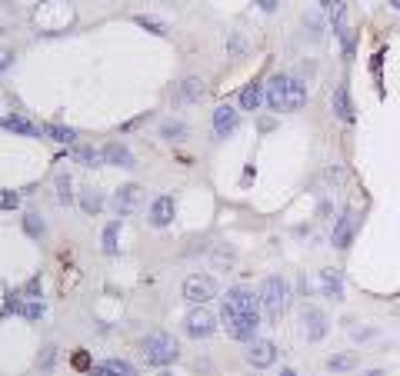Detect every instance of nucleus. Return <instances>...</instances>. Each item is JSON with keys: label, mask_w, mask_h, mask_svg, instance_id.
<instances>
[{"label": "nucleus", "mask_w": 400, "mask_h": 376, "mask_svg": "<svg viewBox=\"0 0 400 376\" xmlns=\"http://www.w3.org/2000/svg\"><path fill=\"white\" fill-rule=\"evenodd\" d=\"M30 21L41 34H64L74 27L77 21V10L70 0H41L34 10H30Z\"/></svg>", "instance_id": "obj_1"}, {"label": "nucleus", "mask_w": 400, "mask_h": 376, "mask_svg": "<svg viewBox=\"0 0 400 376\" xmlns=\"http://www.w3.org/2000/svg\"><path fill=\"white\" fill-rule=\"evenodd\" d=\"M267 104L274 110H300L307 104V87L297 77H290V73H277L267 84Z\"/></svg>", "instance_id": "obj_2"}, {"label": "nucleus", "mask_w": 400, "mask_h": 376, "mask_svg": "<svg viewBox=\"0 0 400 376\" xmlns=\"http://www.w3.org/2000/svg\"><path fill=\"white\" fill-rule=\"evenodd\" d=\"M257 296H260V310L267 313V320L277 323L290 307V283L284 280V277H267Z\"/></svg>", "instance_id": "obj_3"}, {"label": "nucleus", "mask_w": 400, "mask_h": 376, "mask_svg": "<svg viewBox=\"0 0 400 376\" xmlns=\"http://www.w3.org/2000/svg\"><path fill=\"white\" fill-rule=\"evenodd\" d=\"M140 353L147 360V366H167V363L177 360L180 346L167 330H154V333H147V340L140 343Z\"/></svg>", "instance_id": "obj_4"}, {"label": "nucleus", "mask_w": 400, "mask_h": 376, "mask_svg": "<svg viewBox=\"0 0 400 376\" xmlns=\"http://www.w3.org/2000/svg\"><path fill=\"white\" fill-rule=\"evenodd\" d=\"M221 320H223V330H227V336H234V340H257L254 333H257V327H260V316H244V313H234L223 307L221 310Z\"/></svg>", "instance_id": "obj_5"}, {"label": "nucleus", "mask_w": 400, "mask_h": 376, "mask_svg": "<svg viewBox=\"0 0 400 376\" xmlns=\"http://www.w3.org/2000/svg\"><path fill=\"white\" fill-rule=\"evenodd\" d=\"M184 296H187L190 303L203 307L207 300H214V296H217V283H214V277H207V273H194V277H187V280H184Z\"/></svg>", "instance_id": "obj_6"}, {"label": "nucleus", "mask_w": 400, "mask_h": 376, "mask_svg": "<svg viewBox=\"0 0 400 376\" xmlns=\"http://www.w3.org/2000/svg\"><path fill=\"white\" fill-rule=\"evenodd\" d=\"M223 307L234 310V313H244V316H260V296L250 293V290H244V287H234V290H227Z\"/></svg>", "instance_id": "obj_7"}, {"label": "nucleus", "mask_w": 400, "mask_h": 376, "mask_svg": "<svg viewBox=\"0 0 400 376\" xmlns=\"http://www.w3.org/2000/svg\"><path fill=\"white\" fill-rule=\"evenodd\" d=\"M184 327H187V333H190L194 340H203V336H210V333L217 330V316L207 310V307H197V310L187 313Z\"/></svg>", "instance_id": "obj_8"}, {"label": "nucleus", "mask_w": 400, "mask_h": 376, "mask_svg": "<svg viewBox=\"0 0 400 376\" xmlns=\"http://www.w3.org/2000/svg\"><path fill=\"white\" fill-rule=\"evenodd\" d=\"M274 360H277V346H274L270 340H250V346H247V363H250L254 370L274 366Z\"/></svg>", "instance_id": "obj_9"}, {"label": "nucleus", "mask_w": 400, "mask_h": 376, "mask_svg": "<svg viewBox=\"0 0 400 376\" xmlns=\"http://www.w3.org/2000/svg\"><path fill=\"white\" fill-rule=\"evenodd\" d=\"M140 200H144V190H140L137 183H127V187H120V190L113 193V210H117L120 217H131L133 210L140 207Z\"/></svg>", "instance_id": "obj_10"}, {"label": "nucleus", "mask_w": 400, "mask_h": 376, "mask_svg": "<svg viewBox=\"0 0 400 376\" xmlns=\"http://www.w3.org/2000/svg\"><path fill=\"white\" fill-rule=\"evenodd\" d=\"M237 124H241V110H234L230 104H223V107H217V110H214V130H217V137L234 133V130H237Z\"/></svg>", "instance_id": "obj_11"}, {"label": "nucleus", "mask_w": 400, "mask_h": 376, "mask_svg": "<svg viewBox=\"0 0 400 376\" xmlns=\"http://www.w3.org/2000/svg\"><path fill=\"white\" fill-rule=\"evenodd\" d=\"M304 333H307L311 343L324 340V336H327V316L320 310H313V307H307V310H304Z\"/></svg>", "instance_id": "obj_12"}, {"label": "nucleus", "mask_w": 400, "mask_h": 376, "mask_svg": "<svg viewBox=\"0 0 400 376\" xmlns=\"http://www.w3.org/2000/svg\"><path fill=\"white\" fill-rule=\"evenodd\" d=\"M174 210H177L174 197H157L154 203H151V223H154V226H167V223L174 220Z\"/></svg>", "instance_id": "obj_13"}, {"label": "nucleus", "mask_w": 400, "mask_h": 376, "mask_svg": "<svg viewBox=\"0 0 400 376\" xmlns=\"http://www.w3.org/2000/svg\"><path fill=\"white\" fill-rule=\"evenodd\" d=\"M333 246H337V250H347V246H351V240H354V217H351V213H344V217H340V220L333 223Z\"/></svg>", "instance_id": "obj_14"}, {"label": "nucleus", "mask_w": 400, "mask_h": 376, "mask_svg": "<svg viewBox=\"0 0 400 376\" xmlns=\"http://www.w3.org/2000/svg\"><path fill=\"white\" fill-rule=\"evenodd\" d=\"M87 376H137V370H133L127 360H107L97 370H87Z\"/></svg>", "instance_id": "obj_15"}, {"label": "nucleus", "mask_w": 400, "mask_h": 376, "mask_svg": "<svg viewBox=\"0 0 400 376\" xmlns=\"http://www.w3.org/2000/svg\"><path fill=\"white\" fill-rule=\"evenodd\" d=\"M320 290L331 300H344V280H340V273L337 270H320Z\"/></svg>", "instance_id": "obj_16"}, {"label": "nucleus", "mask_w": 400, "mask_h": 376, "mask_svg": "<svg viewBox=\"0 0 400 376\" xmlns=\"http://www.w3.org/2000/svg\"><path fill=\"white\" fill-rule=\"evenodd\" d=\"M104 163H113V167H133V154L124 147V143H107L104 147Z\"/></svg>", "instance_id": "obj_17"}, {"label": "nucleus", "mask_w": 400, "mask_h": 376, "mask_svg": "<svg viewBox=\"0 0 400 376\" xmlns=\"http://www.w3.org/2000/svg\"><path fill=\"white\" fill-rule=\"evenodd\" d=\"M333 113H337L340 120H354V104H351V90L344 87V84L333 90Z\"/></svg>", "instance_id": "obj_18"}, {"label": "nucleus", "mask_w": 400, "mask_h": 376, "mask_svg": "<svg viewBox=\"0 0 400 376\" xmlns=\"http://www.w3.org/2000/svg\"><path fill=\"white\" fill-rule=\"evenodd\" d=\"M264 90H260V84H247L244 90H241V110H260V104H264Z\"/></svg>", "instance_id": "obj_19"}, {"label": "nucleus", "mask_w": 400, "mask_h": 376, "mask_svg": "<svg viewBox=\"0 0 400 376\" xmlns=\"http://www.w3.org/2000/svg\"><path fill=\"white\" fill-rule=\"evenodd\" d=\"M3 127H7L10 133H23V137H37V133H41L37 124H30L27 117H17V113H14V117H7V120H3Z\"/></svg>", "instance_id": "obj_20"}, {"label": "nucleus", "mask_w": 400, "mask_h": 376, "mask_svg": "<svg viewBox=\"0 0 400 376\" xmlns=\"http://www.w3.org/2000/svg\"><path fill=\"white\" fill-rule=\"evenodd\" d=\"M203 93H207V90H203V80H200V77H187V80L180 84V97L190 100V104L203 100Z\"/></svg>", "instance_id": "obj_21"}, {"label": "nucleus", "mask_w": 400, "mask_h": 376, "mask_svg": "<svg viewBox=\"0 0 400 376\" xmlns=\"http://www.w3.org/2000/svg\"><path fill=\"white\" fill-rule=\"evenodd\" d=\"M17 3H10V0H0V34H10V27L17 23Z\"/></svg>", "instance_id": "obj_22"}, {"label": "nucleus", "mask_w": 400, "mask_h": 376, "mask_svg": "<svg viewBox=\"0 0 400 376\" xmlns=\"http://www.w3.org/2000/svg\"><path fill=\"white\" fill-rule=\"evenodd\" d=\"M7 310L21 313L23 320H41V316H44V307H41V303H21V300H10Z\"/></svg>", "instance_id": "obj_23"}, {"label": "nucleus", "mask_w": 400, "mask_h": 376, "mask_svg": "<svg viewBox=\"0 0 400 376\" xmlns=\"http://www.w3.org/2000/svg\"><path fill=\"white\" fill-rule=\"evenodd\" d=\"M74 160H80L84 167H100V163H104V150H93V147H74Z\"/></svg>", "instance_id": "obj_24"}, {"label": "nucleus", "mask_w": 400, "mask_h": 376, "mask_svg": "<svg viewBox=\"0 0 400 376\" xmlns=\"http://www.w3.org/2000/svg\"><path fill=\"white\" fill-rule=\"evenodd\" d=\"M44 133L50 140H57V143H74L77 140V130H70V127H57V124H47Z\"/></svg>", "instance_id": "obj_25"}, {"label": "nucleus", "mask_w": 400, "mask_h": 376, "mask_svg": "<svg viewBox=\"0 0 400 376\" xmlns=\"http://www.w3.org/2000/svg\"><path fill=\"white\" fill-rule=\"evenodd\" d=\"M354 366H357L354 353H337L327 360V370H333V373H344V370H354Z\"/></svg>", "instance_id": "obj_26"}, {"label": "nucleus", "mask_w": 400, "mask_h": 376, "mask_svg": "<svg viewBox=\"0 0 400 376\" xmlns=\"http://www.w3.org/2000/svg\"><path fill=\"white\" fill-rule=\"evenodd\" d=\"M160 137H167V140H184V137H187V124H180V120H167V124L160 127Z\"/></svg>", "instance_id": "obj_27"}, {"label": "nucleus", "mask_w": 400, "mask_h": 376, "mask_svg": "<svg viewBox=\"0 0 400 376\" xmlns=\"http://www.w3.org/2000/svg\"><path fill=\"white\" fill-rule=\"evenodd\" d=\"M117 230H120V223H107V230H104V253H117Z\"/></svg>", "instance_id": "obj_28"}, {"label": "nucleus", "mask_w": 400, "mask_h": 376, "mask_svg": "<svg viewBox=\"0 0 400 376\" xmlns=\"http://www.w3.org/2000/svg\"><path fill=\"white\" fill-rule=\"evenodd\" d=\"M80 207H84L87 213H97V210L104 207V200H100V193H93V190H87V193L80 197Z\"/></svg>", "instance_id": "obj_29"}, {"label": "nucleus", "mask_w": 400, "mask_h": 376, "mask_svg": "<svg viewBox=\"0 0 400 376\" xmlns=\"http://www.w3.org/2000/svg\"><path fill=\"white\" fill-rule=\"evenodd\" d=\"M23 226H27L30 237H41V233H44V220H41L37 213H27V217H23Z\"/></svg>", "instance_id": "obj_30"}, {"label": "nucleus", "mask_w": 400, "mask_h": 376, "mask_svg": "<svg viewBox=\"0 0 400 376\" xmlns=\"http://www.w3.org/2000/svg\"><path fill=\"white\" fill-rule=\"evenodd\" d=\"M17 203H21V193H14V190H0V210H17Z\"/></svg>", "instance_id": "obj_31"}, {"label": "nucleus", "mask_w": 400, "mask_h": 376, "mask_svg": "<svg viewBox=\"0 0 400 376\" xmlns=\"http://www.w3.org/2000/svg\"><path fill=\"white\" fill-rule=\"evenodd\" d=\"M57 197H60V203H70L74 200V193H70V177H57Z\"/></svg>", "instance_id": "obj_32"}, {"label": "nucleus", "mask_w": 400, "mask_h": 376, "mask_svg": "<svg viewBox=\"0 0 400 376\" xmlns=\"http://www.w3.org/2000/svg\"><path fill=\"white\" fill-rule=\"evenodd\" d=\"M137 23L147 27V30H154V34H167V27H164L160 21H154V17H137Z\"/></svg>", "instance_id": "obj_33"}, {"label": "nucleus", "mask_w": 400, "mask_h": 376, "mask_svg": "<svg viewBox=\"0 0 400 376\" xmlns=\"http://www.w3.org/2000/svg\"><path fill=\"white\" fill-rule=\"evenodd\" d=\"M10 64H14V50H0V70H7Z\"/></svg>", "instance_id": "obj_34"}, {"label": "nucleus", "mask_w": 400, "mask_h": 376, "mask_svg": "<svg viewBox=\"0 0 400 376\" xmlns=\"http://www.w3.org/2000/svg\"><path fill=\"white\" fill-rule=\"evenodd\" d=\"M50 366H54V346H47L44 360H41V370H50Z\"/></svg>", "instance_id": "obj_35"}, {"label": "nucleus", "mask_w": 400, "mask_h": 376, "mask_svg": "<svg viewBox=\"0 0 400 376\" xmlns=\"http://www.w3.org/2000/svg\"><path fill=\"white\" fill-rule=\"evenodd\" d=\"M257 3H260V10H267V14H270V10H277V7H280V0H257Z\"/></svg>", "instance_id": "obj_36"}, {"label": "nucleus", "mask_w": 400, "mask_h": 376, "mask_svg": "<svg viewBox=\"0 0 400 376\" xmlns=\"http://www.w3.org/2000/svg\"><path fill=\"white\" fill-rule=\"evenodd\" d=\"M87 363H90L87 353H77V356H74V366H77V370H87Z\"/></svg>", "instance_id": "obj_37"}, {"label": "nucleus", "mask_w": 400, "mask_h": 376, "mask_svg": "<svg viewBox=\"0 0 400 376\" xmlns=\"http://www.w3.org/2000/svg\"><path fill=\"white\" fill-rule=\"evenodd\" d=\"M280 376H297V373L293 370H280Z\"/></svg>", "instance_id": "obj_38"}, {"label": "nucleus", "mask_w": 400, "mask_h": 376, "mask_svg": "<svg viewBox=\"0 0 400 376\" xmlns=\"http://www.w3.org/2000/svg\"><path fill=\"white\" fill-rule=\"evenodd\" d=\"M390 7H394V10H400V0H390Z\"/></svg>", "instance_id": "obj_39"}, {"label": "nucleus", "mask_w": 400, "mask_h": 376, "mask_svg": "<svg viewBox=\"0 0 400 376\" xmlns=\"http://www.w3.org/2000/svg\"><path fill=\"white\" fill-rule=\"evenodd\" d=\"M367 376H384V373H380V370H370V373H367Z\"/></svg>", "instance_id": "obj_40"}, {"label": "nucleus", "mask_w": 400, "mask_h": 376, "mask_svg": "<svg viewBox=\"0 0 400 376\" xmlns=\"http://www.w3.org/2000/svg\"><path fill=\"white\" fill-rule=\"evenodd\" d=\"M320 3H324V7H333V0H320Z\"/></svg>", "instance_id": "obj_41"}]
</instances>
